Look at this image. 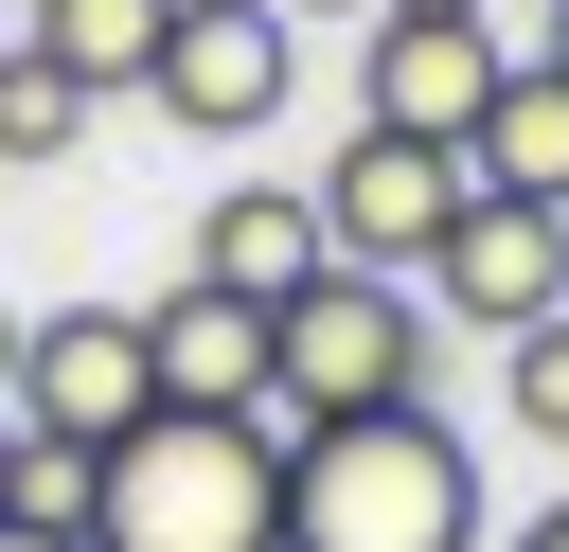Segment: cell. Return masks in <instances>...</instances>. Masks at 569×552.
Segmentation results:
<instances>
[{"instance_id": "cell-1", "label": "cell", "mask_w": 569, "mask_h": 552, "mask_svg": "<svg viewBox=\"0 0 569 552\" xmlns=\"http://www.w3.org/2000/svg\"><path fill=\"white\" fill-rule=\"evenodd\" d=\"M71 534L89 552H284V427L267 410H142L124 445H89Z\"/></svg>"}, {"instance_id": "cell-2", "label": "cell", "mask_w": 569, "mask_h": 552, "mask_svg": "<svg viewBox=\"0 0 569 552\" xmlns=\"http://www.w3.org/2000/svg\"><path fill=\"white\" fill-rule=\"evenodd\" d=\"M284 552H480V445L427 392L284 427Z\"/></svg>"}, {"instance_id": "cell-3", "label": "cell", "mask_w": 569, "mask_h": 552, "mask_svg": "<svg viewBox=\"0 0 569 552\" xmlns=\"http://www.w3.org/2000/svg\"><path fill=\"white\" fill-rule=\"evenodd\" d=\"M409 392H427V285L320 267L267 303V427H338V410H409Z\"/></svg>"}, {"instance_id": "cell-4", "label": "cell", "mask_w": 569, "mask_h": 552, "mask_svg": "<svg viewBox=\"0 0 569 552\" xmlns=\"http://www.w3.org/2000/svg\"><path fill=\"white\" fill-rule=\"evenodd\" d=\"M160 410V356H142V303H53V321H18V374H0V427L18 445H124Z\"/></svg>"}, {"instance_id": "cell-5", "label": "cell", "mask_w": 569, "mask_h": 552, "mask_svg": "<svg viewBox=\"0 0 569 552\" xmlns=\"http://www.w3.org/2000/svg\"><path fill=\"white\" fill-rule=\"evenodd\" d=\"M284 89H302V18H284V0H178L160 53H142V107H160L178 142H267Z\"/></svg>"}, {"instance_id": "cell-6", "label": "cell", "mask_w": 569, "mask_h": 552, "mask_svg": "<svg viewBox=\"0 0 569 552\" xmlns=\"http://www.w3.org/2000/svg\"><path fill=\"white\" fill-rule=\"evenodd\" d=\"M498 71H516L498 0H373L356 18V125H391V142H462Z\"/></svg>"}, {"instance_id": "cell-7", "label": "cell", "mask_w": 569, "mask_h": 552, "mask_svg": "<svg viewBox=\"0 0 569 552\" xmlns=\"http://www.w3.org/2000/svg\"><path fill=\"white\" fill-rule=\"evenodd\" d=\"M302 196H320V249H338V267H391V285H409V267L445 249V214H462V142H391V125H356Z\"/></svg>"}, {"instance_id": "cell-8", "label": "cell", "mask_w": 569, "mask_h": 552, "mask_svg": "<svg viewBox=\"0 0 569 552\" xmlns=\"http://www.w3.org/2000/svg\"><path fill=\"white\" fill-rule=\"evenodd\" d=\"M409 285H427L445 321L516 338V321H551V303H569V214H551V196H480V178H462V214H445V249H427Z\"/></svg>"}, {"instance_id": "cell-9", "label": "cell", "mask_w": 569, "mask_h": 552, "mask_svg": "<svg viewBox=\"0 0 569 552\" xmlns=\"http://www.w3.org/2000/svg\"><path fill=\"white\" fill-rule=\"evenodd\" d=\"M142 356H160V410H267V303H231V285H160Z\"/></svg>"}, {"instance_id": "cell-10", "label": "cell", "mask_w": 569, "mask_h": 552, "mask_svg": "<svg viewBox=\"0 0 569 552\" xmlns=\"http://www.w3.org/2000/svg\"><path fill=\"white\" fill-rule=\"evenodd\" d=\"M338 249H320V196L302 178H231L213 214H196V285H231V303H284V285H320Z\"/></svg>"}, {"instance_id": "cell-11", "label": "cell", "mask_w": 569, "mask_h": 552, "mask_svg": "<svg viewBox=\"0 0 569 552\" xmlns=\"http://www.w3.org/2000/svg\"><path fill=\"white\" fill-rule=\"evenodd\" d=\"M462 178H480V196H551V214H569V71H533V53H516V71L480 89V125H462Z\"/></svg>"}, {"instance_id": "cell-12", "label": "cell", "mask_w": 569, "mask_h": 552, "mask_svg": "<svg viewBox=\"0 0 569 552\" xmlns=\"http://www.w3.org/2000/svg\"><path fill=\"white\" fill-rule=\"evenodd\" d=\"M160 18H178V0H18V53H36V71H71V89L107 107V89H142Z\"/></svg>"}, {"instance_id": "cell-13", "label": "cell", "mask_w": 569, "mask_h": 552, "mask_svg": "<svg viewBox=\"0 0 569 552\" xmlns=\"http://www.w3.org/2000/svg\"><path fill=\"white\" fill-rule=\"evenodd\" d=\"M71 142H89V89L36 71V53H0V160H71Z\"/></svg>"}, {"instance_id": "cell-14", "label": "cell", "mask_w": 569, "mask_h": 552, "mask_svg": "<svg viewBox=\"0 0 569 552\" xmlns=\"http://www.w3.org/2000/svg\"><path fill=\"white\" fill-rule=\"evenodd\" d=\"M498 410H516V427H533V445H569V303H551V321H516V338H498Z\"/></svg>"}, {"instance_id": "cell-15", "label": "cell", "mask_w": 569, "mask_h": 552, "mask_svg": "<svg viewBox=\"0 0 569 552\" xmlns=\"http://www.w3.org/2000/svg\"><path fill=\"white\" fill-rule=\"evenodd\" d=\"M0 552H89V534H53V516H0Z\"/></svg>"}, {"instance_id": "cell-16", "label": "cell", "mask_w": 569, "mask_h": 552, "mask_svg": "<svg viewBox=\"0 0 569 552\" xmlns=\"http://www.w3.org/2000/svg\"><path fill=\"white\" fill-rule=\"evenodd\" d=\"M533 18H551V36H533V71H569V0H533Z\"/></svg>"}, {"instance_id": "cell-17", "label": "cell", "mask_w": 569, "mask_h": 552, "mask_svg": "<svg viewBox=\"0 0 569 552\" xmlns=\"http://www.w3.org/2000/svg\"><path fill=\"white\" fill-rule=\"evenodd\" d=\"M516 552H569V499H551V516H516Z\"/></svg>"}, {"instance_id": "cell-18", "label": "cell", "mask_w": 569, "mask_h": 552, "mask_svg": "<svg viewBox=\"0 0 569 552\" xmlns=\"http://www.w3.org/2000/svg\"><path fill=\"white\" fill-rule=\"evenodd\" d=\"M0 374H18V285H0Z\"/></svg>"}, {"instance_id": "cell-19", "label": "cell", "mask_w": 569, "mask_h": 552, "mask_svg": "<svg viewBox=\"0 0 569 552\" xmlns=\"http://www.w3.org/2000/svg\"><path fill=\"white\" fill-rule=\"evenodd\" d=\"M0 516H18V427H0Z\"/></svg>"}, {"instance_id": "cell-20", "label": "cell", "mask_w": 569, "mask_h": 552, "mask_svg": "<svg viewBox=\"0 0 569 552\" xmlns=\"http://www.w3.org/2000/svg\"><path fill=\"white\" fill-rule=\"evenodd\" d=\"M284 18H373V0H284Z\"/></svg>"}, {"instance_id": "cell-21", "label": "cell", "mask_w": 569, "mask_h": 552, "mask_svg": "<svg viewBox=\"0 0 569 552\" xmlns=\"http://www.w3.org/2000/svg\"><path fill=\"white\" fill-rule=\"evenodd\" d=\"M0 53H18V0H0Z\"/></svg>"}]
</instances>
